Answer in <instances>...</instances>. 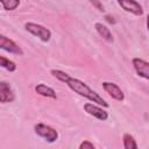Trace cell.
<instances>
[{"mask_svg":"<svg viewBox=\"0 0 149 149\" xmlns=\"http://www.w3.org/2000/svg\"><path fill=\"white\" fill-rule=\"evenodd\" d=\"M116 2L123 10H126L128 13H132L136 16H141L144 13L143 7L136 0H116Z\"/></svg>","mask_w":149,"mask_h":149,"instance_id":"obj_4","label":"cell"},{"mask_svg":"<svg viewBox=\"0 0 149 149\" xmlns=\"http://www.w3.org/2000/svg\"><path fill=\"white\" fill-rule=\"evenodd\" d=\"M50 73L56 78L58 79L59 81H63L68 85V87L70 90H72L74 93L88 99L90 101L101 106V107H108V104L106 102V100L100 97L95 91H93L87 84H85L83 80L78 79V78H74V77H71L70 74H68L66 72L62 71V70H56V69H52L50 71Z\"/></svg>","mask_w":149,"mask_h":149,"instance_id":"obj_1","label":"cell"},{"mask_svg":"<svg viewBox=\"0 0 149 149\" xmlns=\"http://www.w3.org/2000/svg\"><path fill=\"white\" fill-rule=\"evenodd\" d=\"M84 111L92 115L93 118L98 119V120H101V121H106L108 119V112H106L101 106L97 105V104H92V102H86L84 105Z\"/></svg>","mask_w":149,"mask_h":149,"instance_id":"obj_6","label":"cell"},{"mask_svg":"<svg viewBox=\"0 0 149 149\" xmlns=\"http://www.w3.org/2000/svg\"><path fill=\"white\" fill-rule=\"evenodd\" d=\"M132 62H133V66H134L137 76L148 80L149 79V63L142 58H139V57L133 58Z\"/></svg>","mask_w":149,"mask_h":149,"instance_id":"obj_9","label":"cell"},{"mask_svg":"<svg viewBox=\"0 0 149 149\" xmlns=\"http://www.w3.org/2000/svg\"><path fill=\"white\" fill-rule=\"evenodd\" d=\"M94 28H95V30H97V33L105 40V41H107V42H113V35H112V33H111V30H109V28L108 27H106L105 24H102L101 22H95L94 23Z\"/></svg>","mask_w":149,"mask_h":149,"instance_id":"obj_11","label":"cell"},{"mask_svg":"<svg viewBox=\"0 0 149 149\" xmlns=\"http://www.w3.org/2000/svg\"><path fill=\"white\" fill-rule=\"evenodd\" d=\"M105 20H106L108 23H111V24H114V23H115V20H114V17H113L112 15H105Z\"/></svg>","mask_w":149,"mask_h":149,"instance_id":"obj_17","label":"cell"},{"mask_svg":"<svg viewBox=\"0 0 149 149\" xmlns=\"http://www.w3.org/2000/svg\"><path fill=\"white\" fill-rule=\"evenodd\" d=\"M0 49L9 52V54H14V55H19L22 56L23 55V50L21 49V47H19V44H16L13 40H10L9 37L0 34Z\"/></svg>","mask_w":149,"mask_h":149,"instance_id":"obj_5","label":"cell"},{"mask_svg":"<svg viewBox=\"0 0 149 149\" xmlns=\"http://www.w3.org/2000/svg\"><path fill=\"white\" fill-rule=\"evenodd\" d=\"M34 130H35V133H36L40 137L44 139V140H45L47 142H49V143H54V142H56V140L58 139V133H57V130H56L55 128L48 126V125H44V123H36V125L34 126Z\"/></svg>","mask_w":149,"mask_h":149,"instance_id":"obj_3","label":"cell"},{"mask_svg":"<svg viewBox=\"0 0 149 149\" xmlns=\"http://www.w3.org/2000/svg\"><path fill=\"white\" fill-rule=\"evenodd\" d=\"M79 149H94V144L92 143V142H90V141H83L80 144H79V147H78Z\"/></svg>","mask_w":149,"mask_h":149,"instance_id":"obj_16","label":"cell"},{"mask_svg":"<svg viewBox=\"0 0 149 149\" xmlns=\"http://www.w3.org/2000/svg\"><path fill=\"white\" fill-rule=\"evenodd\" d=\"M24 29L31 35L38 37L42 42H49L51 38V31L42 24L35 23V22H27L24 24Z\"/></svg>","mask_w":149,"mask_h":149,"instance_id":"obj_2","label":"cell"},{"mask_svg":"<svg viewBox=\"0 0 149 149\" xmlns=\"http://www.w3.org/2000/svg\"><path fill=\"white\" fill-rule=\"evenodd\" d=\"M0 3L5 10H14L19 7L20 0H0Z\"/></svg>","mask_w":149,"mask_h":149,"instance_id":"obj_14","label":"cell"},{"mask_svg":"<svg viewBox=\"0 0 149 149\" xmlns=\"http://www.w3.org/2000/svg\"><path fill=\"white\" fill-rule=\"evenodd\" d=\"M35 92H36L37 94L42 95V97H45V98L57 99L56 91H55L52 87H50V86H48V85H45V84H43V83L37 84V85L35 86Z\"/></svg>","mask_w":149,"mask_h":149,"instance_id":"obj_10","label":"cell"},{"mask_svg":"<svg viewBox=\"0 0 149 149\" xmlns=\"http://www.w3.org/2000/svg\"><path fill=\"white\" fill-rule=\"evenodd\" d=\"M0 66L6 69L9 72H14L16 70V64L13 61H10V59H8L3 56H0Z\"/></svg>","mask_w":149,"mask_h":149,"instance_id":"obj_13","label":"cell"},{"mask_svg":"<svg viewBox=\"0 0 149 149\" xmlns=\"http://www.w3.org/2000/svg\"><path fill=\"white\" fill-rule=\"evenodd\" d=\"M15 100V93L8 81H0V102L8 104Z\"/></svg>","mask_w":149,"mask_h":149,"instance_id":"obj_7","label":"cell"},{"mask_svg":"<svg viewBox=\"0 0 149 149\" xmlns=\"http://www.w3.org/2000/svg\"><path fill=\"white\" fill-rule=\"evenodd\" d=\"M90 1V3L93 6V7H95L99 12H104L105 10V7H104V5H102V2L100 1V0H88Z\"/></svg>","mask_w":149,"mask_h":149,"instance_id":"obj_15","label":"cell"},{"mask_svg":"<svg viewBox=\"0 0 149 149\" xmlns=\"http://www.w3.org/2000/svg\"><path fill=\"white\" fill-rule=\"evenodd\" d=\"M102 88H104L105 92L108 93L114 100H116V101H123V100H125V93L122 92V90H121L115 83L104 81V83H102Z\"/></svg>","mask_w":149,"mask_h":149,"instance_id":"obj_8","label":"cell"},{"mask_svg":"<svg viewBox=\"0 0 149 149\" xmlns=\"http://www.w3.org/2000/svg\"><path fill=\"white\" fill-rule=\"evenodd\" d=\"M122 143H123V148L125 149H137V143L134 139L133 135L126 133L122 136Z\"/></svg>","mask_w":149,"mask_h":149,"instance_id":"obj_12","label":"cell"}]
</instances>
